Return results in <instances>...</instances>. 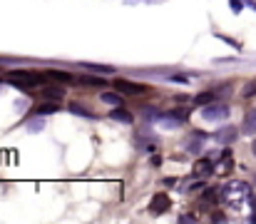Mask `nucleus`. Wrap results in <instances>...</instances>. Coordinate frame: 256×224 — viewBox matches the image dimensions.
Listing matches in <instances>:
<instances>
[{"instance_id": "1", "label": "nucleus", "mask_w": 256, "mask_h": 224, "mask_svg": "<svg viewBox=\"0 0 256 224\" xmlns=\"http://www.w3.org/2000/svg\"><path fill=\"white\" fill-rule=\"evenodd\" d=\"M219 197H222L226 204H234V207H239L242 202L252 199V187H249L246 182H229V184H224V187H222Z\"/></svg>"}, {"instance_id": "2", "label": "nucleus", "mask_w": 256, "mask_h": 224, "mask_svg": "<svg viewBox=\"0 0 256 224\" xmlns=\"http://www.w3.org/2000/svg\"><path fill=\"white\" fill-rule=\"evenodd\" d=\"M48 75H35V73H10V82L18 87H32V85H42Z\"/></svg>"}, {"instance_id": "3", "label": "nucleus", "mask_w": 256, "mask_h": 224, "mask_svg": "<svg viewBox=\"0 0 256 224\" xmlns=\"http://www.w3.org/2000/svg\"><path fill=\"white\" fill-rule=\"evenodd\" d=\"M114 87H117L120 92H124V95H144V92H150L144 85L132 82V80H114Z\"/></svg>"}, {"instance_id": "4", "label": "nucleus", "mask_w": 256, "mask_h": 224, "mask_svg": "<svg viewBox=\"0 0 256 224\" xmlns=\"http://www.w3.org/2000/svg\"><path fill=\"white\" fill-rule=\"evenodd\" d=\"M226 115H229V107L226 105H204V112H202V117L209 120V122L224 120Z\"/></svg>"}, {"instance_id": "5", "label": "nucleus", "mask_w": 256, "mask_h": 224, "mask_svg": "<svg viewBox=\"0 0 256 224\" xmlns=\"http://www.w3.org/2000/svg\"><path fill=\"white\" fill-rule=\"evenodd\" d=\"M170 207H172V202H170V197H167L164 192L154 194V197H152V202H150V212H152L154 217H157V214H164Z\"/></svg>"}, {"instance_id": "6", "label": "nucleus", "mask_w": 256, "mask_h": 224, "mask_svg": "<svg viewBox=\"0 0 256 224\" xmlns=\"http://www.w3.org/2000/svg\"><path fill=\"white\" fill-rule=\"evenodd\" d=\"M236 137H239V130H236V127H232V125H229V127H222V130L214 135V140H216V142H222V145H229V142H234Z\"/></svg>"}, {"instance_id": "7", "label": "nucleus", "mask_w": 256, "mask_h": 224, "mask_svg": "<svg viewBox=\"0 0 256 224\" xmlns=\"http://www.w3.org/2000/svg\"><path fill=\"white\" fill-rule=\"evenodd\" d=\"M194 174H196V177H209V174H214L212 159H199V162L194 164Z\"/></svg>"}, {"instance_id": "8", "label": "nucleus", "mask_w": 256, "mask_h": 224, "mask_svg": "<svg viewBox=\"0 0 256 224\" xmlns=\"http://www.w3.org/2000/svg\"><path fill=\"white\" fill-rule=\"evenodd\" d=\"M256 132V110H249L244 117V135H254Z\"/></svg>"}, {"instance_id": "9", "label": "nucleus", "mask_w": 256, "mask_h": 224, "mask_svg": "<svg viewBox=\"0 0 256 224\" xmlns=\"http://www.w3.org/2000/svg\"><path fill=\"white\" fill-rule=\"evenodd\" d=\"M112 120H117V122H127V125H130V122H132V115H130L124 107H117V110L112 112Z\"/></svg>"}, {"instance_id": "10", "label": "nucleus", "mask_w": 256, "mask_h": 224, "mask_svg": "<svg viewBox=\"0 0 256 224\" xmlns=\"http://www.w3.org/2000/svg\"><path fill=\"white\" fill-rule=\"evenodd\" d=\"M42 95H45L48 100H60V97H62V90L52 85V87H45V90H42Z\"/></svg>"}, {"instance_id": "11", "label": "nucleus", "mask_w": 256, "mask_h": 224, "mask_svg": "<svg viewBox=\"0 0 256 224\" xmlns=\"http://www.w3.org/2000/svg\"><path fill=\"white\" fill-rule=\"evenodd\" d=\"M70 112H75V115H80V117H92V112H90L87 107H82L80 102H72V105H70Z\"/></svg>"}, {"instance_id": "12", "label": "nucleus", "mask_w": 256, "mask_h": 224, "mask_svg": "<svg viewBox=\"0 0 256 224\" xmlns=\"http://www.w3.org/2000/svg\"><path fill=\"white\" fill-rule=\"evenodd\" d=\"M35 112H38L40 117H45V115H52V112H58V105H50V102H45V105H40Z\"/></svg>"}, {"instance_id": "13", "label": "nucleus", "mask_w": 256, "mask_h": 224, "mask_svg": "<svg viewBox=\"0 0 256 224\" xmlns=\"http://www.w3.org/2000/svg\"><path fill=\"white\" fill-rule=\"evenodd\" d=\"M85 70H94V73H112L110 65H94V63H85Z\"/></svg>"}, {"instance_id": "14", "label": "nucleus", "mask_w": 256, "mask_h": 224, "mask_svg": "<svg viewBox=\"0 0 256 224\" xmlns=\"http://www.w3.org/2000/svg\"><path fill=\"white\" fill-rule=\"evenodd\" d=\"M102 102H107V105H120V95H114V92H102Z\"/></svg>"}, {"instance_id": "15", "label": "nucleus", "mask_w": 256, "mask_h": 224, "mask_svg": "<svg viewBox=\"0 0 256 224\" xmlns=\"http://www.w3.org/2000/svg\"><path fill=\"white\" fill-rule=\"evenodd\" d=\"M214 100V92H202V95H196V102L199 105H209Z\"/></svg>"}, {"instance_id": "16", "label": "nucleus", "mask_w": 256, "mask_h": 224, "mask_svg": "<svg viewBox=\"0 0 256 224\" xmlns=\"http://www.w3.org/2000/svg\"><path fill=\"white\" fill-rule=\"evenodd\" d=\"M45 127V120H32V122H28V130L30 132H40Z\"/></svg>"}, {"instance_id": "17", "label": "nucleus", "mask_w": 256, "mask_h": 224, "mask_svg": "<svg viewBox=\"0 0 256 224\" xmlns=\"http://www.w3.org/2000/svg\"><path fill=\"white\" fill-rule=\"evenodd\" d=\"M172 115H174L176 120H182V122L189 120V110H172Z\"/></svg>"}, {"instance_id": "18", "label": "nucleus", "mask_w": 256, "mask_h": 224, "mask_svg": "<svg viewBox=\"0 0 256 224\" xmlns=\"http://www.w3.org/2000/svg\"><path fill=\"white\" fill-rule=\"evenodd\" d=\"M48 75H50V77H55V80H65V82H68V80H72L68 73H58V70H48Z\"/></svg>"}, {"instance_id": "19", "label": "nucleus", "mask_w": 256, "mask_h": 224, "mask_svg": "<svg viewBox=\"0 0 256 224\" xmlns=\"http://www.w3.org/2000/svg\"><path fill=\"white\" fill-rule=\"evenodd\" d=\"M144 117H147V120H160V110H154V107H147V110H144Z\"/></svg>"}, {"instance_id": "20", "label": "nucleus", "mask_w": 256, "mask_h": 224, "mask_svg": "<svg viewBox=\"0 0 256 224\" xmlns=\"http://www.w3.org/2000/svg\"><path fill=\"white\" fill-rule=\"evenodd\" d=\"M252 95H256V82H249L244 87V97H252Z\"/></svg>"}, {"instance_id": "21", "label": "nucleus", "mask_w": 256, "mask_h": 224, "mask_svg": "<svg viewBox=\"0 0 256 224\" xmlns=\"http://www.w3.org/2000/svg\"><path fill=\"white\" fill-rule=\"evenodd\" d=\"M204 199H206V202H209V204H214V202H216V199H219V197H216V194H214V189H206V194H204Z\"/></svg>"}, {"instance_id": "22", "label": "nucleus", "mask_w": 256, "mask_h": 224, "mask_svg": "<svg viewBox=\"0 0 256 224\" xmlns=\"http://www.w3.org/2000/svg\"><path fill=\"white\" fill-rule=\"evenodd\" d=\"M85 85H102V80H94V77H82Z\"/></svg>"}, {"instance_id": "23", "label": "nucleus", "mask_w": 256, "mask_h": 224, "mask_svg": "<svg viewBox=\"0 0 256 224\" xmlns=\"http://www.w3.org/2000/svg\"><path fill=\"white\" fill-rule=\"evenodd\" d=\"M249 202H252V222H256V197H252Z\"/></svg>"}, {"instance_id": "24", "label": "nucleus", "mask_w": 256, "mask_h": 224, "mask_svg": "<svg viewBox=\"0 0 256 224\" xmlns=\"http://www.w3.org/2000/svg\"><path fill=\"white\" fill-rule=\"evenodd\" d=\"M232 8H234V10H242V3H239V0H232Z\"/></svg>"}, {"instance_id": "25", "label": "nucleus", "mask_w": 256, "mask_h": 224, "mask_svg": "<svg viewBox=\"0 0 256 224\" xmlns=\"http://www.w3.org/2000/svg\"><path fill=\"white\" fill-rule=\"evenodd\" d=\"M252 149H254V154H256V140H254V145H252Z\"/></svg>"}]
</instances>
